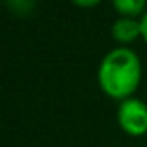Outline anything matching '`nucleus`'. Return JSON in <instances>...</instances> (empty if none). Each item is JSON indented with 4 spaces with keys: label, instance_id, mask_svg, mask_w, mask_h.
<instances>
[{
    "label": "nucleus",
    "instance_id": "f257e3e1",
    "mask_svg": "<svg viewBox=\"0 0 147 147\" xmlns=\"http://www.w3.org/2000/svg\"><path fill=\"white\" fill-rule=\"evenodd\" d=\"M142 80V60L130 47H115L108 50L99 61L97 82L99 88L119 102L134 97Z\"/></svg>",
    "mask_w": 147,
    "mask_h": 147
},
{
    "label": "nucleus",
    "instance_id": "f03ea898",
    "mask_svg": "<svg viewBox=\"0 0 147 147\" xmlns=\"http://www.w3.org/2000/svg\"><path fill=\"white\" fill-rule=\"evenodd\" d=\"M117 123L130 136H144L147 132V102L138 97H129L117 106Z\"/></svg>",
    "mask_w": 147,
    "mask_h": 147
},
{
    "label": "nucleus",
    "instance_id": "7ed1b4c3",
    "mask_svg": "<svg viewBox=\"0 0 147 147\" xmlns=\"http://www.w3.org/2000/svg\"><path fill=\"white\" fill-rule=\"evenodd\" d=\"M112 37L121 45H129L132 41H136L138 37H142V24L140 19L134 17H117L112 22Z\"/></svg>",
    "mask_w": 147,
    "mask_h": 147
},
{
    "label": "nucleus",
    "instance_id": "20e7f679",
    "mask_svg": "<svg viewBox=\"0 0 147 147\" xmlns=\"http://www.w3.org/2000/svg\"><path fill=\"white\" fill-rule=\"evenodd\" d=\"M112 6L121 17L140 19L147 9V0H112Z\"/></svg>",
    "mask_w": 147,
    "mask_h": 147
},
{
    "label": "nucleus",
    "instance_id": "39448f33",
    "mask_svg": "<svg viewBox=\"0 0 147 147\" xmlns=\"http://www.w3.org/2000/svg\"><path fill=\"white\" fill-rule=\"evenodd\" d=\"M4 4L17 17H28L36 9V0H4Z\"/></svg>",
    "mask_w": 147,
    "mask_h": 147
},
{
    "label": "nucleus",
    "instance_id": "423d86ee",
    "mask_svg": "<svg viewBox=\"0 0 147 147\" xmlns=\"http://www.w3.org/2000/svg\"><path fill=\"white\" fill-rule=\"evenodd\" d=\"M71 2L75 6H80V7H93V6H97L100 0H71Z\"/></svg>",
    "mask_w": 147,
    "mask_h": 147
},
{
    "label": "nucleus",
    "instance_id": "0eeeda50",
    "mask_svg": "<svg viewBox=\"0 0 147 147\" xmlns=\"http://www.w3.org/2000/svg\"><path fill=\"white\" fill-rule=\"evenodd\" d=\"M140 24H142V39L147 43V9H145V13L140 17Z\"/></svg>",
    "mask_w": 147,
    "mask_h": 147
}]
</instances>
